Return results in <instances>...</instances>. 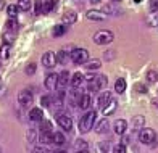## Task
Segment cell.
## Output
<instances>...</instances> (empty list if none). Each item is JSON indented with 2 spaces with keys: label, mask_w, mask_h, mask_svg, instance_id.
I'll use <instances>...</instances> for the list:
<instances>
[{
  "label": "cell",
  "mask_w": 158,
  "mask_h": 153,
  "mask_svg": "<svg viewBox=\"0 0 158 153\" xmlns=\"http://www.w3.org/2000/svg\"><path fill=\"white\" fill-rule=\"evenodd\" d=\"M95 118H97V113H95L94 110H92V111H87L85 114H82V118L79 119V132H82V134L90 132L92 127H94Z\"/></svg>",
  "instance_id": "1"
},
{
  "label": "cell",
  "mask_w": 158,
  "mask_h": 153,
  "mask_svg": "<svg viewBox=\"0 0 158 153\" xmlns=\"http://www.w3.org/2000/svg\"><path fill=\"white\" fill-rule=\"evenodd\" d=\"M71 52H68L66 48H63V50H60V53L56 55V60H58V63L60 64H64L66 63V60H68V55H69Z\"/></svg>",
  "instance_id": "25"
},
{
  "label": "cell",
  "mask_w": 158,
  "mask_h": 153,
  "mask_svg": "<svg viewBox=\"0 0 158 153\" xmlns=\"http://www.w3.org/2000/svg\"><path fill=\"white\" fill-rule=\"evenodd\" d=\"M95 76H97V74H94V72H89V74L84 76V79H87V81L90 82V81H94V79H95Z\"/></svg>",
  "instance_id": "44"
},
{
  "label": "cell",
  "mask_w": 158,
  "mask_h": 153,
  "mask_svg": "<svg viewBox=\"0 0 158 153\" xmlns=\"http://www.w3.org/2000/svg\"><path fill=\"white\" fill-rule=\"evenodd\" d=\"M85 16H87V19H90V21H103L105 19V14L97 11V10H89L87 13H85Z\"/></svg>",
  "instance_id": "16"
},
{
  "label": "cell",
  "mask_w": 158,
  "mask_h": 153,
  "mask_svg": "<svg viewBox=\"0 0 158 153\" xmlns=\"http://www.w3.org/2000/svg\"><path fill=\"white\" fill-rule=\"evenodd\" d=\"M53 143L63 145V143H64V135H63L61 132H53Z\"/></svg>",
  "instance_id": "34"
},
{
  "label": "cell",
  "mask_w": 158,
  "mask_h": 153,
  "mask_svg": "<svg viewBox=\"0 0 158 153\" xmlns=\"http://www.w3.org/2000/svg\"><path fill=\"white\" fill-rule=\"evenodd\" d=\"M82 81H84V74H82V72H74V74L71 76L69 84L73 85V89H77V87L82 84Z\"/></svg>",
  "instance_id": "17"
},
{
  "label": "cell",
  "mask_w": 158,
  "mask_h": 153,
  "mask_svg": "<svg viewBox=\"0 0 158 153\" xmlns=\"http://www.w3.org/2000/svg\"><path fill=\"white\" fill-rule=\"evenodd\" d=\"M18 5H13V3H10L8 6H6V13H8V18H13L15 19L16 18V14H18Z\"/></svg>",
  "instance_id": "26"
},
{
  "label": "cell",
  "mask_w": 158,
  "mask_h": 153,
  "mask_svg": "<svg viewBox=\"0 0 158 153\" xmlns=\"http://www.w3.org/2000/svg\"><path fill=\"white\" fill-rule=\"evenodd\" d=\"M95 82L98 85V89H106V84H108V77H106L105 74H97L95 76Z\"/></svg>",
  "instance_id": "21"
},
{
  "label": "cell",
  "mask_w": 158,
  "mask_h": 153,
  "mask_svg": "<svg viewBox=\"0 0 158 153\" xmlns=\"http://www.w3.org/2000/svg\"><path fill=\"white\" fill-rule=\"evenodd\" d=\"M42 143H53V132H40L39 139Z\"/></svg>",
  "instance_id": "23"
},
{
  "label": "cell",
  "mask_w": 158,
  "mask_h": 153,
  "mask_svg": "<svg viewBox=\"0 0 158 153\" xmlns=\"http://www.w3.org/2000/svg\"><path fill=\"white\" fill-rule=\"evenodd\" d=\"M114 90H116V93H124V90H126V81L123 77L116 79V82H114Z\"/></svg>",
  "instance_id": "24"
},
{
  "label": "cell",
  "mask_w": 158,
  "mask_h": 153,
  "mask_svg": "<svg viewBox=\"0 0 158 153\" xmlns=\"http://www.w3.org/2000/svg\"><path fill=\"white\" fill-rule=\"evenodd\" d=\"M139 140H140V143H143V145H152V143L156 140L155 130L150 129V127H143L140 132H139Z\"/></svg>",
  "instance_id": "4"
},
{
  "label": "cell",
  "mask_w": 158,
  "mask_h": 153,
  "mask_svg": "<svg viewBox=\"0 0 158 153\" xmlns=\"http://www.w3.org/2000/svg\"><path fill=\"white\" fill-rule=\"evenodd\" d=\"M32 153H48L44 147H35L34 150H32Z\"/></svg>",
  "instance_id": "43"
},
{
  "label": "cell",
  "mask_w": 158,
  "mask_h": 153,
  "mask_svg": "<svg viewBox=\"0 0 158 153\" xmlns=\"http://www.w3.org/2000/svg\"><path fill=\"white\" fill-rule=\"evenodd\" d=\"M147 79H148L150 82H155L156 79H158V77H156V72H155V71H148V74H147Z\"/></svg>",
  "instance_id": "42"
},
{
  "label": "cell",
  "mask_w": 158,
  "mask_h": 153,
  "mask_svg": "<svg viewBox=\"0 0 158 153\" xmlns=\"http://www.w3.org/2000/svg\"><path fill=\"white\" fill-rule=\"evenodd\" d=\"M92 105V98H90V93H82L81 100H79V108L81 110H89Z\"/></svg>",
  "instance_id": "15"
},
{
  "label": "cell",
  "mask_w": 158,
  "mask_h": 153,
  "mask_svg": "<svg viewBox=\"0 0 158 153\" xmlns=\"http://www.w3.org/2000/svg\"><path fill=\"white\" fill-rule=\"evenodd\" d=\"M116 106H118V101L111 98V100H110V103H108V105H106V106L103 108V110H102V113H103L105 116H108V114L114 113V110H116Z\"/></svg>",
  "instance_id": "20"
},
{
  "label": "cell",
  "mask_w": 158,
  "mask_h": 153,
  "mask_svg": "<svg viewBox=\"0 0 158 153\" xmlns=\"http://www.w3.org/2000/svg\"><path fill=\"white\" fill-rule=\"evenodd\" d=\"M156 77H158V72H156Z\"/></svg>",
  "instance_id": "55"
},
{
  "label": "cell",
  "mask_w": 158,
  "mask_h": 153,
  "mask_svg": "<svg viewBox=\"0 0 158 153\" xmlns=\"http://www.w3.org/2000/svg\"><path fill=\"white\" fill-rule=\"evenodd\" d=\"M66 31H68V26L66 24H56L53 27L52 34H53V37H61L63 34H66Z\"/></svg>",
  "instance_id": "19"
},
{
  "label": "cell",
  "mask_w": 158,
  "mask_h": 153,
  "mask_svg": "<svg viewBox=\"0 0 158 153\" xmlns=\"http://www.w3.org/2000/svg\"><path fill=\"white\" fill-rule=\"evenodd\" d=\"M2 37H3V42H5V43L11 45V42L15 40V32H13V31H5Z\"/></svg>",
  "instance_id": "28"
},
{
  "label": "cell",
  "mask_w": 158,
  "mask_h": 153,
  "mask_svg": "<svg viewBox=\"0 0 158 153\" xmlns=\"http://www.w3.org/2000/svg\"><path fill=\"white\" fill-rule=\"evenodd\" d=\"M10 48H11V45L3 43V45L0 47V56H2V58H8L10 56Z\"/></svg>",
  "instance_id": "30"
},
{
  "label": "cell",
  "mask_w": 158,
  "mask_h": 153,
  "mask_svg": "<svg viewBox=\"0 0 158 153\" xmlns=\"http://www.w3.org/2000/svg\"><path fill=\"white\" fill-rule=\"evenodd\" d=\"M56 82H58V74L55 72H48L45 76V81H44V85L47 90H55L56 89Z\"/></svg>",
  "instance_id": "8"
},
{
  "label": "cell",
  "mask_w": 158,
  "mask_h": 153,
  "mask_svg": "<svg viewBox=\"0 0 158 153\" xmlns=\"http://www.w3.org/2000/svg\"><path fill=\"white\" fill-rule=\"evenodd\" d=\"M0 153H2V148H0Z\"/></svg>",
  "instance_id": "54"
},
{
  "label": "cell",
  "mask_w": 158,
  "mask_h": 153,
  "mask_svg": "<svg viewBox=\"0 0 158 153\" xmlns=\"http://www.w3.org/2000/svg\"><path fill=\"white\" fill-rule=\"evenodd\" d=\"M113 2H121V0H113Z\"/></svg>",
  "instance_id": "51"
},
{
  "label": "cell",
  "mask_w": 158,
  "mask_h": 153,
  "mask_svg": "<svg viewBox=\"0 0 158 153\" xmlns=\"http://www.w3.org/2000/svg\"><path fill=\"white\" fill-rule=\"evenodd\" d=\"M145 127V118L143 116H140V114H137V116H134V118L131 119V129L132 130H140Z\"/></svg>",
  "instance_id": "11"
},
{
  "label": "cell",
  "mask_w": 158,
  "mask_h": 153,
  "mask_svg": "<svg viewBox=\"0 0 158 153\" xmlns=\"http://www.w3.org/2000/svg\"><path fill=\"white\" fill-rule=\"evenodd\" d=\"M31 5H32L31 0H19V2H18V8L23 10V11H27L31 8Z\"/></svg>",
  "instance_id": "32"
},
{
  "label": "cell",
  "mask_w": 158,
  "mask_h": 153,
  "mask_svg": "<svg viewBox=\"0 0 158 153\" xmlns=\"http://www.w3.org/2000/svg\"><path fill=\"white\" fill-rule=\"evenodd\" d=\"M0 66H2V63H0Z\"/></svg>",
  "instance_id": "56"
},
{
  "label": "cell",
  "mask_w": 158,
  "mask_h": 153,
  "mask_svg": "<svg viewBox=\"0 0 158 153\" xmlns=\"http://www.w3.org/2000/svg\"><path fill=\"white\" fill-rule=\"evenodd\" d=\"M3 5H5V3H3V0H0V10L3 8Z\"/></svg>",
  "instance_id": "46"
},
{
  "label": "cell",
  "mask_w": 158,
  "mask_h": 153,
  "mask_svg": "<svg viewBox=\"0 0 158 153\" xmlns=\"http://www.w3.org/2000/svg\"><path fill=\"white\" fill-rule=\"evenodd\" d=\"M27 142H29V143H34L35 140H37V134H35V130L34 129H29V130H27Z\"/></svg>",
  "instance_id": "36"
},
{
  "label": "cell",
  "mask_w": 158,
  "mask_h": 153,
  "mask_svg": "<svg viewBox=\"0 0 158 153\" xmlns=\"http://www.w3.org/2000/svg\"><path fill=\"white\" fill-rule=\"evenodd\" d=\"M56 122H58V126L63 130H71V127H73V119H71L68 114H64V113L56 116Z\"/></svg>",
  "instance_id": "6"
},
{
  "label": "cell",
  "mask_w": 158,
  "mask_h": 153,
  "mask_svg": "<svg viewBox=\"0 0 158 153\" xmlns=\"http://www.w3.org/2000/svg\"><path fill=\"white\" fill-rule=\"evenodd\" d=\"M113 130H114V134H118V135H123L126 130H127V121L126 119H116L114 121V124H113Z\"/></svg>",
  "instance_id": "12"
},
{
  "label": "cell",
  "mask_w": 158,
  "mask_h": 153,
  "mask_svg": "<svg viewBox=\"0 0 158 153\" xmlns=\"http://www.w3.org/2000/svg\"><path fill=\"white\" fill-rule=\"evenodd\" d=\"M111 93L108 90H103V92H100V95L97 97V106L100 108V110H103V108L110 103V100H111Z\"/></svg>",
  "instance_id": "10"
},
{
  "label": "cell",
  "mask_w": 158,
  "mask_h": 153,
  "mask_svg": "<svg viewBox=\"0 0 158 153\" xmlns=\"http://www.w3.org/2000/svg\"><path fill=\"white\" fill-rule=\"evenodd\" d=\"M74 147H76V150H77V151H81V150H87V143H85L84 140H77Z\"/></svg>",
  "instance_id": "39"
},
{
  "label": "cell",
  "mask_w": 158,
  "mask_h": 153,
  "mask_svg": "<svg viewBox=\"0 0 158 153\" xmlns=\"http://www.w3.org/2000/svg\"><path fill=\"white\" fill-rule=\"evenodd\" d=\"M42 64L45 68H53L55 64H58V60H56V53L53 52H47L42 55Z\"/></svg>",
  "instance_id": "7"
},
{
  "label": "cell",
  "mask_w": 158,
  "mask_h": 153,
  "mask_svg": "<svg viewBox=\"0 0 158 153\" xmlns=\"http://www.w3.org/2000/svg\"><path fill=\"white\" fill-rule=\"evenodd\" d=\"M85 66H87L89 71H92V69H98L100 66H102V61L97 60V58H94V60H90V61L85 63Z\"/></svg>",
  "instance_id": "27"
},
{
  "label": "cell",
  "mask_w": 158,
  "mask_h": 153,
  "mask_svg": "<svg viewBox=\"0 0 158 153\" xmlns=\"http://www.w3.org/2000/svg\"><path fill=\"white\" fill-rule=\"evenodd\" d=\"M81 97H82V93H79L77 89H71V92L68 93V101H69V105L79 106V100H81Z\"/></svg>",
  "instance_id": "13"
},
{
  "label": "cell",
  "mask_w": 158,
  "mask_h": 153,
  "mask_svg": "<svg viewBox=\"0 0 158 153\" xmlns=\"http://www.w3.org/2000/svg\"><path fill=\"white\" fill-rule=\"evenodd\" d=\"M113 39H114V35L108 29H102V31H97L94 34V42L97 45H106V43L113 42Z\"/></svg>",
  "instance_id": "2"
},
{
  "label": "cell",
  "mask_w": 158,
  "mask_h": 153,
  "mask_svg": "<svg viewBox=\"0 0 158 153\" xmlns=\"http://www.w3.org/2000/svg\"><path fill=\"white\" fill-rule=\"evenodd\" d=\"M139 2H140V0H135V3H139Z\"/></svg>",
  "instance_id": "52"
},
{
  "label": "cell",
  "mask_w": 158,
  "mask_h": 153,
  "mask_svg": "<svg viewBox=\"0 0 158 153\" xmlns=\"http://www.w3.org/2000/svg\"><path fill=\"white\" fill-rule=\"evenodd\" d=\"M29 119H31V121H39V122L44 119V111H42L40 106L32 108V110L29 111Z\"/></svg>",
  "instance_id": "14"
},
{
  "label": "cell",
  "mask_w": 158,
  "mask_h": 153,
  "mask_svg": "<svg viewBox=\"0 0 158 153\" xmlns=\"http://www.w3.org/2000/svg\"><path fill=\"white\" fill-rule=\"evenodd\" d=\"M55 5H56V2H55V0H47V2L44 3V13L52 11V10L55 8Z\"/></svg>",
  "instance_id": "35"
},
{
  "label": "cell",
  "mask_w": 158,
  "mask_h": 153,
  "mask_svg": "<svg viewBox=\"0 0 158 153\" xmlns=\"http://www.w3.org/2000/svg\"><path fill=\"white\" fill-rule=\"evenodd\" d=\"M76 18L77 16H76L74 11H66V13L63 14V24H66V26L68 24H73L74 21H76Z\"/></svg>",
  "instance_id": "22"
},
{
  "label": "cell",
  "mask_w": 158,
  "mask_h": 153,
  "mask_svg": "<svg viewBox=\"0 0 158 153\" xmlns=\"http://www.w3.org/2000/svg\"><path fill=\"white\" fill-rule=\"evenodd\" d=\"M13 29H16V19L10 18L6 21V31H13Z\"/></svg>",
  "instance_id": "38"
},
{
  "label": "cell",
  "mask_w": 158,
  "mask_h": 153,
  "mask_svg": "<svg viewBox=\"0 0 158 153\" xmlns=\"http://www.w3.org/2000/svg\"><path fill=\"white\" fill-rule=\"evenodd\" d=\"M108 127H110L108 119H105V118H103V119L95 126V132H97V134H105V132H108Z\"/></svg>",
  "instance_id": "18"
},
{
  "label": "cell",
  "mask_w": 158,
  "mask_h": 153,
  "mask_svg": "<svg viewBox=\"0 0 158 153\" xmlns=\"http://www.w3.org/2000/svg\"><path fill=\"white\" fill-rule=\"evenodd\" d=\"M95 153H108V143L106 142H98L95 145Z\"/></svg>",
  "instance_id": "29"
},
{
  "label": "cell",
  "mask_w": 158,
  "mask_h": 153,
  "mask_svg": "<svg viewBox=\"0 0 158 153\" xmlns=\"http://www.w3.org/2000/svg\"><path fill=\"white\" fill-rule=\"evenodd\" d=\"M18 101L21 106H29L32 101H34V97H32V92L31 90H21L18 93Z\"/></svg>",
  "instance_id": "5"
},
{
  "label": "cell",
  "mask_w": 158,
  "mask_h": 153,
  "mask_svg": "<svg viewBox=\"0 0 158 153\" xmlns=\"http://www.w3.org/2000/svg\"><path fill=\"white\" fill-rule=\"evenodd\" d=\"M153 103H155V106H156V108H158V98H156V100H155V101H153Z\"/></svg>",
  "instance_id": "49"
},
{
  "label": "cell",
  "mask_w": 158,
  "mask_h": 153,
  "mask_svg": "<svg viewBox=\"0 0 158 153\" xmlns=\"http://www.w3.org/2000/svg\"><path fill=\"white\" fill-rule=\"evenodd\" d=\"M40 105L42 106H50V97L48 95H42L40 97Z\"/></svg>",
  "instance_id": "40"
},
{
  "label": "cell",
  "mask_w": 158,
  "mask_h": 153,
  "mask_svg": "<svg viewBox=\"0 0 158 153\" xmlns=\"http://www.w3.org/2000/svg\"><path fill=\"white\" fill-rule=\"evenodd\" d=\"M69 58L74 64H85L89 61V53L85 48H74L73 52L69 53Z\"/></svg>",
  "instance_id": "3"
},
{
  "label": "cell",
  "mask_w": 158,
  "mask_h": 153,
  "mask_svg": "<svg viewBox=\"0 0 158 153\" xmlns=\"http://www.w3.org/2000/svg\"><path fill=\"white\" fill-rule=\"evenodd\" d=\"M113 153H127L126 145H123V143H116V145L113 147Z\"/></svg>",
  "instance_id": "37"
},
{
  "label": "cell",
  "mask_w": 158,
  "mask_h": 153,
  "mask_svg": "<svg viewBox=\"0 0 158 153\" xmlns=\"http://www.w3.org/2000/svg\"><path fill=\"white\" fill-rule=\"evenodd\" d=\"M40 132H52V122L50 121H40Z\"/></svg>",
  "instance_id": "31"
},
{
  "label": "cell",
  "mask_w": 158,
  "mask_h": 153,
  "mask_svg": "<svg viewBox=\"0 0 158 153\" xmlns=\"http://www.w3.org/2000/svg\"><path fill=\"white\" fill-rule=\"evenodd\" d=\"M34 71H35V63H29V66L26 68V74L27 76H32Z\"/></svg>",
  "instance_id": "41"
},
{
  "label": "cell",
  "mask_w": 158,
  "mask_h": 153,
  "mask_svg": "<svg viewBox=\"0 0 158 153\" xmlns=\"http://www.w3.org/2000/svg\"><path fill=\"white\" fill-rule=\"evenodd\" d=\"M98 2H102V0H92V3H98Z\"/></svg>",
  "instance_id": "48"
},
{
  "label": "cell",
  "mask_w": 158,
  "mask_h": 153,
  "mask_svg": "<svg viewBox=\"0 0 158 153\" xmlns=\"http://www.w3.org/2000/svg\"><path fill=\"white\" fill-rule=\"evenodd\" d=\"M69 81H71L69 72H68V71H61L60 74H58V82H56V89H58V90H64V89H66V85L69 84Z\"/></svg>",
  "instance_id": "9"
},
{
  "label": "cell",
  "mask_w": 158,
  "mask_h": 153,
  "mask_svg": "<svg viewBox=\"0 0 158 153\" xmlns=\"http://www.w3.org/2000/svg\"><path fill=\"white\" fill-rule=\"evenodd\" d=\"M156 2H158V0H156Z\"/></svg>",
  "instance_id": "57"
},
{
  "label": "cell",
  "mask_w": 158,
  "mask_h": 153,
  "mask_svg": "<svg viewBox=\"0 0 158 153\" xmlns=\"http://www.w3.org/2000/svg\"><path fill=\"white\" fill-rule=\"evenodd\" d=\"M77 153H90L89 150H81V151H77Z\"/></svg>",
  "instance_id": "47"
},
{
  "label": "cell",
  "mask_w": 158,
  "mask_h": 153,
  "mask_svg": "<svg viewBox=\"0 0 158 153\" xmlns=\"http://www.w3.org/2000/svg\"><path fill=\"white\" fill-rule=\"evenodd\" d=\"M56 153H64V151H56Z\"/></svg>",
  "instance_id": "53"
},
{
  "label": "cell",
  "mask_w": 158,
  "mask_h": 153,
  "mask_svg": "<svg viewBox=\"0 0 158 153\" xmlns=\"http://www.w3.org/2000/svg\"><path fill=\"white\" fill-rule=\"evenodd\" d=\"M34 13L35 14L44 13V2H42V0H35V3H34Z\"/></svg>",
  "instance_id": "33"
},
{
  "label": "cell",
  "mask_w": 158,
  "mask_h": 153,
  "mask_svg": "<svg viewBox=\"0 0 158 153\" xmlns=\"http://www.w3.org/2000/svg\"><path fill=\"white\" fill-rule=\"evenodd\" d=\"M135 89H137V92H143V93L147 92V89H145V85H142V84H137V85H135Z\"/></svg>",
  "instance_id": "45"
},
{
  "label": "cell",
  "mask_w": 158,
  "mask_h": 153,
  "mask_svg": "<svg viewBox=\"0 0 158 153\" xmlns=\"http://www.w3.org/2000/svg\"><path fill=\"white\" fill-rule=\"evenodd\" d=\"M0 89H2V79H0Z\"/></svg>",
  "instance_id": "50"
}]
</instances>
